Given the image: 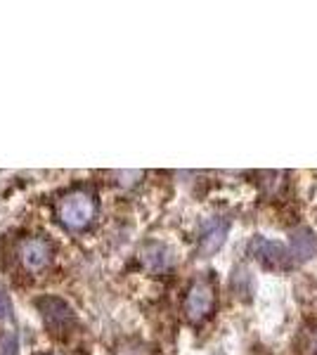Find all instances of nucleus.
<instances>
[{"label": "nucleus", "instance_id": "f257e3e1", "mask_svg": "<svg viewBox=\"0 0 317 355\" xmlns=\"http://www.w3.org/2000/svg\"><path fill=\"white\" fill-rule=\"evenodd\" d=\"M97 214L95 197L85 190H74L65 194L57 204V216H60L62 225L74 232H80L93 223Z\"/></svg>", "mask_w": 317, "mask_h": 355}, {"label": "nucleus", "instance_id": "f03ea898", "mask_svg": "<svg viewBox=\"0 0 317 355\" xmlns=\"http://www.w3.org/2000/svg\"><path fill=\"white\" fill-rule=\"evenodd\" d=\"M216 306V287L209 277H199L192 282V287L185 294V315L189 322H201L206 320Z\"/></svg>", "mask_w": 317, "mask_h": 355}, {"label": "nucleus", "instance_id": "7ed1b4c3", "mask_svg": "<svg viewBox=\"0 0 317 355\" xmlns=\"http://www.w3.org/2000/svg\"><path fill=\"white\" fill-rule=\"evenodd\" d=\"M36 308L43 318V322L48 324L55 334H62L76 322V315H74L71 306L65 299H57V296H43L36 301Z\"/></svg>", "mask_w": 317, "mask_h": 355}, {"label": "nucleus", "instance_id": "20e7f679", "mask_svg": "<svg viewBox=\"0 0 317 355\" xmlns=\"http://www.w3.org/2000/svg\"><path fill=\"white\" fill-rule=\"evenodd\" d=\"M17 254L28 272H40L53 263V244L43 237H28L19 244Z\"/></svg>", "mask_w": 317, "mask_h": 355}, {"label": "nucleus", "instance_id": "39448f33", "mask_svg": "<svg viewBox=\"0 0 317 355\" xmlns=\"http://www.w3.org/2000/svg\"><path fill=\"white\" fill-rule=\"evenodd\" d=\"M249 254L256 261L265 263V266H273V268H284L289 263V254L286 249L273 239H265V237H253L249 244Z\"/></svg>", "mask_w": 317, "mask_h": 355}, {"label": "nucleus", "instance_id": "423d86ee", "mask_svg": "<svg viewBox=\"0 0 317 355\" xmlns=\"http://www.w3.org/2000/svg\"><path fill=\"white\" fill-rule=\"evenodd\" d=\"M228 232H230V223L225 218H213L206 223L199 237V256L209 259V256L216 254L225 244V239H228Z\"/></svg>", "mask_w": 317, "mask_h": 355}, {"label": "nucleus", "instance_id": "0eeeda50", "mask_svg": "<svg viewBox=\"0 0 317 355\" xmlns=\"http://www.w3.org/2000/svg\"><path fill=\"white\" fill-rule=\"evenodd\" d=\"M140 261L149 272H166L173 268V251L161 242H149L140 249Z\"/></svg>", "mask_w": 317, "mask_h": 355}, {"label": "nucleus", "instance_id": "6e6552de", "mask_svg": "<svg viewBox=\"0 0 317 355\" xmlns=\"http://www.w3.org/2000/svg\"><path fill=\"white\" fill-rule=\"evenodd\" d=\"M315 254H317V242H315L313 232L301 227V230H296L291 234V256H293V261L305 263V261L313 259Z\"/></svg>", "mask_w": 317, "mask_h": 355}, {"label": "nucleus", "instance_id": "1a4fd4ad", "mask_svg": "<svg viewBox=\"0 0 317 355\" xmlns=\"http://www.w3.org/2000/svg\"><path fill=\"white\" fill-rule=\"evenodd\" d=\"M0 355H19V346H17V336L8 334L0 343Z\"/></svg>", "mask_w": 317, "mask_h": 355}, {"label": "nucleus", "instance_id": "9d476101", "mask_svg": "<svg viewBox=\"0 0 317 355\" xmlns=\"http://www.w3.org/2000/svg\"><path fill=\"white\" fill-rule=\"evenodd\" d=\"M10 315H12V303H10L5 291H0V320H8Z\"/></svg>", "mask_w": 317, "mask_h": 355}, {"label": "nucleus", "instance_id": "9b49d317", "mask_svg": "<svg viewBox=\"0 0 317 355\" xmlns=\"http://www.w3.org/2000/svg\"><path fill=\"white\" fill-rule=\"evenodd\" d=\"M305 351H308V355H317V331L310 334L308 343H305Z\"/></svg>", "mask_w": 317, "mask_h": 355}, {"label": "nucleus", "instance_id": "f8f14e48", "mask_svg": "<svg viewBox=\"0 0 317 355\" xmlns=\"http://www.w3.org/2000/svg\"><path fill=\"white\" fill-rule=\"evenodd\" d=\"M50 355H57V353H50Z\"/></svg>", "mask_w": 317, "mask_h": 355}]
</instances>
